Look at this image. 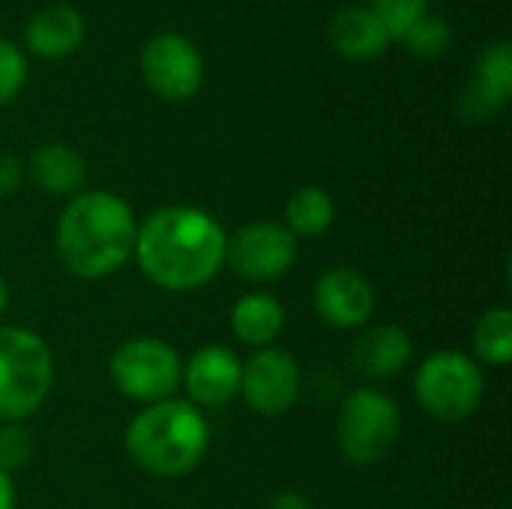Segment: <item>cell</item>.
I'll return each mask as SVG.
<instances>
[{
    "label": "cell",
    "instance_id": "obj_1",
    "mask_svg": "<svg viewBox=\"0 0 512 509\" xmlns=\"http://www.w3.org/2000/svg\"><path fill=\"white\" fill-rule=\"evenodd\" d=\"M228 234L198 207L171 204L144 219L135 234L141 273L165 291H195L225 267Z\"/></svg>",
    "mask_w": 512,
    "mask_h": 509
},
{
    "label": "cell",
    "instance_id": "obj_2",
    "mask_svg": "<svg viewBox=\"0 0 512 509\" xmlns=\"http://www.w3.org/2000/svg\"><path fill=\"white\" fill-rule=\"evenodd\" d=\"M135 213L114 192L75 195L57 222V258L78 279H105L135 252Z\"/></svg>",
    "mask_w": 512,
    "mask_h": 509
},
{
    "label": "cell",
    "instance_id": "obj_3",
    "mask_svg": "<svg viewBox=\"0 0 512 509\" xmlns=\"http://www.w3.org/2000/svg\"><path fill=\"white\" fill-rule=\"evenodd\" d=\"M210 423L192 402L165 399L138 411L126 429L129 459L153 477H183L201 465Z\"/></svg>",
    "mask_w": 512,
    "mask_h": 509
},
{
    "label": "cell",
    "instance_id": "obj_4",
    "mask_svg": "<svg viewBox=\"0 0 512 509\" xmlns=\"http://www.w3.org/2000/svg\"><path fill=\"white\" fill-rule=\"evenodd\" d=\"M54 384V360L45 339L27 327H0V420L33 417Z\"/></svg>",
    "mask_w": 512,
    "mask_h": 509
},
{
    "label": "cell",
    "instance_id": "obj_5",
    "mask_svg": "<svg viewBox=\"0 0 512 509\" xmlns=\"http://www.w3.org/2000/svg\"><path fill=\"white\" fill-rule=\"evenodd\" d=\"M402 435L399 405L372 387L351 390L336 417V444L351 465L384 462Z\"/></svg>",
    "mask_w": 512,
    "mask_h": 509
},
{
    "label": "cell",
    "instance_id": "obj_6",
    "mask_svg": "<svg viewBox=\"0 0 512 509\" xmlns=\"http://www.w3.org/2000/svg\"><path fill=\"white\" fill-rule=\"evenodd\" d=\"M417 402L426 414L444 423L468 420L486 393L483 369L474 357L462 351H435L429 354L414 378Z\"/></svg>",
    "mask_w": 512,
    "mask_h": 509
},
{
    "label": "cell",
    "instance_id": "obj_7",
    "mask_svg": "<svg viewBox=\"0 0 512 509\" xmlns=\"http://www.w3.org/2000/svg\"><path fill=\"white\" fill-rule=\"evenodd\" d=\"M108 375L120 396L156 405L174 399L183 378V360L168 342L153 336H135L111 354Z\"/></svg>",
    "mask_w": 512,
    "mask_h": 509
},
{
    "label": "cell",
    "instance_id": "obj_8",
    "mask_svg": "<svg viewBox=\"0 0 512 509\" xmlns=\"http://www.w3.org/2000/svg\"><path fill=\"white\" fill-rule=\"evenodd\" d=\"M141 78L165 102H186L204 84V60L195 42L177 30H162L141 48Z\"/></svg>",
    "mask_w": 512,
    "mask_h": 509
},
{
    "label": "cell",
    "instance_id": "obj_9",
    "mask_svg": "<svg viewBox=\"0 0 512 509\" xmlns=\"http://www.w3.org/2000/svg\"><path fill=\"white\" fill-rule=\"evenodd\" d=\"M297 237L279 222H249L228 237L225 264L246 282H276L297 261Z\"/></svg>",
    "mask_w": 512,
    "mask_h": 509
},
{
    "label": "cell",
    "instance_id": "obj_10",
    "mask_svg": "<svg viewBox=\"0 0 512 509\" xmlns=\"http://www.w3.org/2000/svg\"><path fill=\"white\" fill-rule=\"evenodd\" d=\"M240 396L261 417H282V414H288L294 408L297 396H300L297 360L288 351L276 348V345L258 348L243 363Z\"/></svg>",
    "mask_w": 512,
    "mask_h": 509
},
{
    "label": "cell",
    "instance_id": "obj_11",
    "mask_svg": "<svg viewBox=\"0 0 512 509\" xmlns=\"http://www.w3.org/2000/svg\"><path fill=\"white\" fill-rule=\"evenodd\" d=\"M312 306L324 324L336 330H357L366 327L375 312V288L360 270L333 267L315 282Z\"/></svg>",
    "mask_w": 512,
    "mask_h": 509
},
{
    "label": "cell",
    "instance_id": "obj_12",
    "mask_svg": "<svg viewBox=\"0 0 512 509\" xmlns=\"http://www.w3.org/2000/svg\"><path fill=\"white\" fill-rule=\"evenodd\" d=\"M240 378L243 360L231 348L204 345L189 357V363H183L180 384L195 408H222L240 393Z\"/></svg>",
    "mask_w": 512,
    "mask_h": 509
},
{
    "label": "cell",
    "instance_id": "obj_13",
    "mask_svg": "<svg viewBox=\"0 0 512 509\" xmlns=\"http://www.w3.org/2000/svg\"><path fill=\"white\" fill-rule=\"evenodd\" d=\"M512 96V48L510 42L489 45L474 69L471 84L459 96V114L468 123H483L507 108Z\"/></svg>",
    "mask_w": 512,
    "mask_h": 509
},
{
    "label": "cell",
    "instance_id": "obj_14",
    "mask_svg": "<svg viewBox=\"0 0 512 509\" xmlns=\"http://www.w3.org/2000/svg\"><path fill=\"white\" fill-rule=\"evenodd\" d=\"M330 45L351 63H372L390 48V33L369 6H348L330 21Z\"/></svg>",
    "mask_w": 512,
    "mask_h": 509
},
{
    "label": "cell",
    "instance_id": "obj_15",
    "mask_svg": "<svg viewBox=\"0 0 512 509\" xmlns=\"http://www.w3.org/2000/svg\"><path fill=\"white\" fill-rule=\"evenodd\" d=\"M84 15L69 3H51L30 15L24 24V42L36 57L57 60L72 54L84 42Z\"/></svg>",
    "mask_w": 512,
    "mask_h": 509
},
{
    "label": "cell",
    "instance_id": "obj_16",
    "mask_svg": "<svg viewBox=\"0 0 512 509\" xmlns=\"http://www.w3.org/2000/svg\"><path fill=\"white\" fill-rule=\"evenodd\" d=\"M414 342L396 324H378L354 342V366L366 378H390L411 363Z\"/></svg>",
    "mask_w": 512,
    "mask_h": 509
},
{
    "label": "cell",
    "instance_id": "obj_17",
    "mask_svg": "<svg viewBox=\"0 0 512 509\" xmlns=\"http://www.w3.org/2000/svg\"><path fill=\"white\" fill-rule=\"evenodd\" d=\"M30 177L48 195H75L87 180V165L66 144H42L30 153Z\"/></svg>",
    "mask_w": 512,
    "mask_h": 509
},
{
    "label": "cell",
    "instance_id": "obj_18",
    "mask_svg": "<svg viewBox=\"0 0 512 509\" xmlns=\"http://www.w3.org/2000/svg\"><path fill=\"white\" fill-rule=\"evenodd\" d=\"M285 327V309L273 294H246L231 309V330L249 348H270Z\"/></svg>",
    "mask_w": 512,
    "mask_h": 509
},
{
    "label": "cell",
    "instance_id": "obj_19",
    "mask_svg": "<svg viewBox=\"0 0 512 509\" xmlns=\"http://www.w3.org/2000/svg\"><path fill=\"white\" fill-rule=\"evenodd\" d=\"M336 219V204L321 186H300L285 204V228L294 237H318Z\"/></svg>",
    "mask_w": 512,
    "mask_h": 509
},
{
    "label": "cell",
    "instance_id": "obj_20",
    "mask_svg": "<svg viewBox=\"0 0 512 509\" xmlns=\"http://www.w3.org/2000/svg\"><path fill=\"white\" fill-rule=\"evenodd\" d=\"M474 354L480 363L501 369L512 357V309L495 306L483 312V318L474 327Z\"/></svg>",
    "mask_w": 512,
    "mask_h": 509
},
{
    "label": "cell",
    "instance_id": "obj_21",
    "mask_svg": "<svg viewBox=\"0 0 512 509\" xmlns=\"http://www.w3.org/2000/svg\"><path fill=\"white\" fill-rule=\"evenodd\" d=\"M414 57H423V60H432V57H441L450 42H453V30L450 24L441 18V15H423L402 39H399Z\"/></svg>",
    "mask_w": 512,
    "mask_h": 509
},
{
    "label": "cell",
    "instance_id": "obj_22",
    "mask_svg": "<svg viewBox=\"0 0 512 509\" xmlns=\"http://www.w3.org/2000/svg\"><path fill=\"white\" fill-rule=\"evenodd\" d=\"M393 42H399L423 15H429V0H372L369 6Z\"/></svg>",
    "mask_w": 512,
    "mask_h": 509
},
{
    "label": "cell",
    "instance_id": "obj_23",
    "mask_svg": "<svg viewBox=\"0 0 512 509\" xmlns=\"http://www.w3.org/2000/svg\"><path fill=\"white\" fill-rule=\"evenodd\" d=\"M27 81V60L9 39H0V108L9 105Z\"/></svg>",
    "mask_w": 512,
    "mask_h": 509
},
{
    "label": "cell",
    "instance_id": "obj_24",
    "mask_svg": "<svg viewBox=\"0 0 512 509\" xmlns=\"http://www.w3.org/2000/svg\"><path fill=\"white\" fill-rule=\"evenodd\" d=\"M33 456V438L27 429H21L18 423H6L0 426V471H6L12 477V471L24 468Z\"/></svg>",
    "mask_w": 512,
    "mask_h": 509
},
{
    "label": "cell",
    "instance_id": "obj_25",
    "mask_svg": "<svg viewBox=\"0 0 512 509\" xmlns=\"http://www.w3.org/2000/svg\"><path fill=\"white\" fill-rule=\"evenodd\" d=\"M24 180V165L18 162V156L0 153V198L12 195Z\"/></svg>",
    "mask_w": 512,
    "mask_h": 509
},
{
    "label": "cell",
    "instance_id": "obj_26",
    "mask_svg": "<svg viewBox=\"0 0 512 509\" xmlns=\"http://www.w3.org/2000/svg\"><path fill=\"white\" fill-rule=\"evenodd\" d=\"M267 509H312V504H309V498L300 495V492H279V495L270 498Z\"/></svg>",
    "mask_w": 512,
    "mask_h": 509
},
{
    "label": "cell",
    "instance_id": "obj_27",
    "mask_svg": "<svg viewBox=\"0 0 512 509\" xmlns=\"http://www.w3.org/2000/svg\"><path fill=\"white\" fill-rule=\"evenodd\" d=\"M0 509H15V486L6 471H0Z\"/></svg>",
    "mask_w": 512,
    "mask_h": 509
},
{
    "label": "cell",
    "instance_id": "obj_28",
    "mask_svg": "<svg viewBox=\"0 0 512 509\" xmlns=\"http://www.w3.org/2000/svg\"><path fill=\"white\" fill-rule=\"evenodd\" d=\"M6 306H9V288H6V282L0 276V315L6 312Z\"/></svg>",
    "mask_w": 512,
    "mask_h": 509
}]
</instances>
